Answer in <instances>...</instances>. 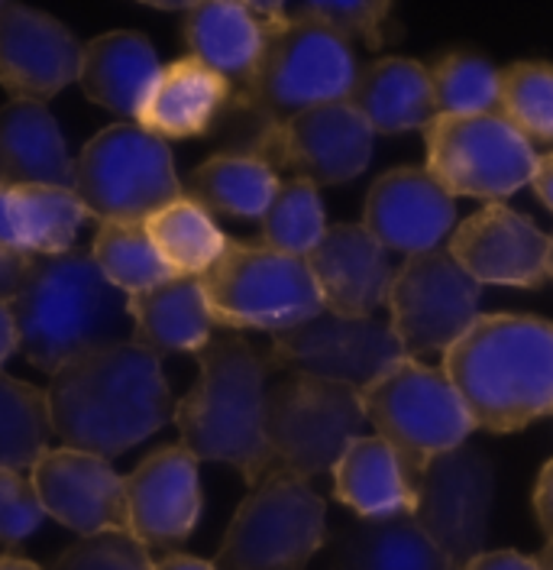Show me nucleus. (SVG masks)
Returning <instances> with one entry per match:
<instances>
[{
	"label": "nucleus",
	"mask_w": 553,
	"mask_h": 570,
	"mask_svg": "<svg viewBox=\"0 0 553 570\" xmlns=\"http://www.w3.org/2000/svg\"><path fill=\"white\" fill-rule=\"evenodd\" d=\"M52 434L71 451L120 458L175 419L159 356L127 341L62 366L49 383Z\"/></svg>",
	"instance_id": "nucleus-1"
},
{
	"label": "nucleus",
	"mask_w": 553,
	"mask_h": 570,
	"mask_svg": "<svg viewBox=\"0 0 553 570\" xmlns=\"http://www.w3.org/2000/svg\"><path fill=\"white\" fill-rule=\"evenodd\" d=\"M10 308L20 354L52 376L81 356L134 341L130 295L110 285L85 249L33 256Z\"/></svg>",
	"instance_id": "nucleus-2"
},
{
	"label": "nucleus",
	"mask_w": 553,
	"mask_h": 570,
	"mask_svg": "<svg viewBox=\"0 0 553 570\" xmlns=\"http://www.w3.org/2000/svg\"><path fill=\"white\" fill-rule=\"evenodd\" d=\"M453 390L473 425L508 434L553 415V321L534 315H480L444 354Z\"/></svg>",
	"instance_id": "nucleus-3"
},
{
	"label": "nucleus",
	"mask_w": 553,
	"mask_h": 570,
	"mask_svg": "<svg viewBox=\"0 0 553 570\" xmlns=\"http://www.w3.org/2000/svg\"><path fill=\"white\" fill-rule=\"evenodd\" d=\"M269 356L246 337H210L198 354V380L175 405L181 448L198 461H217L240 470L249 490L276 470L266 441Z\"/></svg>",
	"instance_id": "nucleus-4"
},
{
	"label": "nucleus",
	"mask_w": 553,
	"mask_h": 570,
	"mask_svg": "<svg viewBox=\"0 0 553 570\" xmlns=\"http://www.w3.org/2000/svg\"><path fill=\"white\" fill-rule=\"evenodd\" d=\"M356 78L359 66L346 39L282 10V20L269 30L259 66L230 98L224 117L234 124V130H240L237 137L246 146L253 137L276 130L312 107L346 101Z\"/></svg>",
	"instance_id": "nucleus-5"
},
{
	"label": "nucleus",
	"mask_w": 553,
	"mask_h": 570,
	"mask_svg": "<svg viewBox=\"0 0 553 570\" xmlns=\"http://www.w3.org/2000/svg\"><path fill=\"white\" fill-rule=\"evenodd\" d=\"M366 419L395 451L412 487L427 463L453 448H463L473 434V415L444 370L402 356L379 380L359 390Z\"/></svg>",
	"instance_id": "nucleus-6"
},
{
	"label": "nucleus",
	"mask_w": 553,
	"mask_h": 570,
	"mask_svg": "<svg viewBox=\"0 0 553 570\" xmlns=\"http://www.w3.org/2000/svg\"><path fill=\"white\" fill-rule=\"evenodd\" d=\"M327 541V502L312 480L276 466L234 512L217 558V570H308Z\"/></svg>",
	"instance_id": "nucleus-7"
},
{
	"label": "nucleus",
	"mask_w": 553,
	"mask_h": 570,
	"mask_svg": "<svg viewBox=\"0 0 553 570\" xmlns=\"http://www.w3.org/2000/svg\"><path fill=\"white\" fill-rule=\"evenodd\" d=\"M75 195L98 224H146L185 185L169 142L139 124H110L75 159Z\"/></svg>",
	"instance_id": "nucleus-8"
},
{
	"label": "nucleus",
	"mask_w": 553,
	"mask_h": 570,
	"mask_svg": "<svg viewBox=\"0 0 553 570\" xmlns=\"http://www.w3.org/2000/svg\"><path fill=\"white\" fill-rule=\"evenodd\" d=\"M198 283L214 324L227 331L282 334L324 312L308 259L285 256L266 244L230 240Z\"/></svg>",
	"instance_id": "nucleus-9"
},
{
	"label": "nucleus",
	"mask_w": 553,
	"mask_h": 570,
	"mask_svg": "<svg viewBox=\"0 0 553 570\" xmlns=\"http://www.w3.org/2000/svg\"><path fill=\"white\" fill-rule=\"evenodd\" d=\"M366 422L359 390L344 383L285 373L266 395V441L273 461L305 480L334 470L346 448L363 438Z\"/></svg>",
	"instance_id": "nucleus-10"
},
{
	"label": "nucleus",
	"mask_w": 553,
	"mask_h": 570,
	"mask_svg": "<svg viewBox=\"0 0 553 570\" xmlns=\"http://www.w3.org/2000/svg\"><path fill=\"white\" fill-rule=\"evenodd\" d=\"M427 173L450 198H483L502 205L537 169L534 142L515 130L502 114L437 117L424 130Z\"/></svg>",
	"instance_id": "nucleus-11"
},
{
	"label": "nucleus",
	"mask_w": 553,
	"mask_h": 570,
	"mask_svg": "<svg viewBox=\"0 0 553 570\" xmlns=\"http://www.w3.org/2000/svg\"><path fill=\"white\" fill-rule=\"evenodd\" d=\"M483 285L476 283L450 249L408 256L388 288V327L405 356L447 354L476 324Z\"/></svg>",
	"instance_id": "nucleus-12"
},
{
	"label": "nucleus",
	"mask_w": 553,
	"mask_h": 570,
	"mask_svg": "<svg viewBox=\"0 0 553 570\" xmlns=\"http://www.w3.org/2000/svg\"><path fill=\"white\" fill-rule=\"evenodd\" d=\"M495 502V466L480 448H453L434 458L415 483V519L453 570L485 551Z\"/></svg>",
	"instance_id": "nucleus-13"
},
{
	"label": "nucleus",
	"mask_w": 553,
	"mask_h": 570,
	"mask_svg": "<svg viewBox=\"0 0 553 570\" xmlns=\"http://www.w3.org/2000/svg\"><path fill=\"white\" fill-rule=\"evenodd\" d=\"M376 134L353 110L349 101L320 105L292 117L276 130H266L237 153H253L266 159L276 173L320 185H344L366 173L373 163Z\"/></svg>",
	"instance_id": "nucleus-14"
},
{
	"label": "nucleus",
	"mask_w": 553,
	"mask_h": 570,
	"mask_svg": "<svg viewBox=\"0 0 553 570\" xmlns=\"http://www.w3.org/2000/svg\"><path fill=\"white\" fill-rule=\"evenodd\" d=\"M269 366L282 373H305L317 380L366 390L405 351L388 324L376 318H346L334 312H317L305 324L276 334Z\"/></svg>",
	"instance_id": "nucleus-15"
},
{
	"label": "nucleus",
	"mask_w": 553,
	"mask_h": 570,
	"mask_svg": "<svg viewBox=\"0 0 553 570\" xmlns=\"http://www.w3.org/2000/svg\"><path fill=\"white\" fill-rule=\"evenodd\" d=\"M85 46L56 17L0 3V88L13 101L46 105L78 81Z\"/></svg>",
	"instance_id": "nucleus-16"
},
{
	"label": "nucleus",
	"mask_w": 553,
	"mask_h": 570,
	"mask_svg": "<svg viewBox=\"0 0 553 570\" xmlns=\"http://www.w3.org/2000/svg\"><path fill=\"white\" fill-rule=\"evenodd\" d=\"M198 458L181 444L152 451L127 476V532L152 551H172L188 541L201 519Z\"/></svg>",
	"instance_id": "nucleus-17"
},
{
	"label": "nucleus",
	"mask_w": 553,
	"mask_h": 570,
	"mask_svg": "<svg viewBox=\"0 0 553 570\" xmlns=\"http://www.w3.org/2000/svg\"><path fill=\"white\" fill-rule=\"evenodd\" d=\"M447 249L480 285L541 288L551 276V234L505 205H488L456 224Z\"/></svg>",
	"instance_id": "nucleus-18"
},
{
	"label": "nucleus",
	"mask_w": 553,
	"mask_h": 570,
	"mask_svg": "<svg viewBox=\"0 0 553 570\" xmlns=\"http://www.w3.org/2000/svg\"><path fill=\"white\" fill-rule=\"evenodd\" d=\"M39 502L49 519L69 532H127V480L105 458L49 448L30 470Z\"/></svg>",
	"instance_id": "nucleus-19"
},
{
	"label": "nucleus",
	"mask_w": 553,
	"mask_h": 570,
	"mask_svg": "<svg viewBox=\"0 0 553 570\" xmlns=\"http://www.w3.org/2000/svg\"><path fill=\"white\" fill-rule=\"evenodd\" d=\"M363 227L395 253H431L456 227V205L427 169L402 166L373 181L363 205Z\"/></svg>",
	"instance_id": "nucleus-20"
},
{
	"label": "nucleus",
	"mask_w": 553,
	"mask_h": 570,
	"mask_svg": "<svg viewBox=\"0 0 553 570\" xmlns=\"http://www.w3.org/2000/svg\"><path fill=\"white\" fill-rule=\"evenodd\" d=\"M320 305L346 318H373L388 302L395 266L363 224H334L308 256Z\"/></svg>",
	"instance_id": "nucleus-21"
},
{
	"label": "nucleus",
	"mask_w": 553,
	"mask_h": 570,
	"mask_svg": "<svg viewBox=\"0 0 553 570\" xmlns=\"http://www.w3.org/2000/svg\"><path fill=\"white\" fill-rule=\"evenodd\" d=\"M282 10L285 7L278 3L273 7L227 3V0L191 3L185 7V20H181L188 56L217 71L237 95L259 66L269 30L276 20H282Z\"/></svg>",
	"instance_id": "nucleus-22"
},
{
	"label": "nucleus",
	"mask_w": 553,
	"mask_h": 570,
	"mask_svg": "<svg viewBox=\"0 0 553 570\" xmlns=\"http://www.w3.org/2000/svg\"><path fill=\"white\" fill-rule=\"evenodd\" d=\"M234 88L198 59L185 56L159 71L137 124L159 140L205 137L227 114Z\"/></svg>",
	"instance_id": "nucleus-23"
},
{
	"label": "nucleus",
	"mask_w": 553,
	"mask_h": 570,
	"mask_svg": "<svg viewBox=\"0 0 553 570\" xmlns=\"http://www.w3.org/2000/svg\"><path fill=\"white\" fill-rule=\"evenodd\" d=\"M0 185L75 188V159L46 105L10 101L0 107Z\"/></svg>",
	"instance_id": "nucleus-24"
},
{
	"label": "nucleus",
	"mask_w": 553,
	"mask_h": 570,
	"mask_svg": "<svg viewBox=\"0 0 553 570\" xmlns=\"http://www.w3.org/2000/svg\"><path fill=\"white\" fill-rule=\"evenodd\" d=\"M159 71V56L146 36L105 33L85 46L78 85L98 107L124 117V124H137Z\"/></svg>",
	"instance_id": "nucleus-25"
},
{
	"label": "nucleus",
	"mask_w": 553,
	"mask_h": 570,
	"mask_svg": "<svg viewBox=\"0 0 553 570\" xmlns=\"http://www.w3.org/2000/svg\"><path fill=\"white\" fill-rule=\"evenodd\" d=\"M346 101L373 127V134H412L427 130L437 120L431 71L402 56H385L359 69Z\"/></svg>",
	"instance_id": "nucleus-26"
},
{
	"label": "nucleus",
	"mask_w": 553,
	"mask_h": 570,
	"mask_svg": "<svg viewBox=\"0 0 553 570\" xmlns=\"http://www.w3.org/2000/svg\"><path fill=\"white\" fill-rule=\"evenodd\" d=\"M134 344L162 354H201L214 337L208 298L198 279L172 276L169 283L130 295Z\"/></svg>",
	"instance_id": "nucleus-27"
},
{
	"label": "nucleus",
	"mask_w": 553,
	"mask_h": 570,
	"mask_svg": "<svg viewBox=\"0 0 553 570\" xmlns=\"http://www.w3.org/2000/svg\"><path fill=\"white\" fill-rule=\"evenodd\" d=\"M330 473L337 499L359 519H395L415 512V487L379 434L356 438Z\"/></svg>",
	"instance_id": "nucleus-28"
},
{
	"label": "nucleus",
	"mask_w": 553,
	"mask_h": 570,
	"mask_svg": "<svg viewBox=\"0 0 553 570\" xmlns=\"http://www.w3.org/2000/svg\"><path fill=\"white\" fill-rule=\"evenodd\" d=\"M334 570H453L412 515L353 519L334 538Z\"/></svg>",
	"instance_id": "nucleus-29"
},
{
	"label": "nucleus",
	"mask_w": 553,
	"mask_h": 570,
	"mask_svg": "<svg viewBox=\"0 0 553 570\" xmlns=\"http://www.w3.org/2000/svg\"><path fill=\"white\" fill-rule=\"evenodd\" d=\"M282 178L253 153H217L205 159L185 185V198L208 214H227L243 220H263L276 198Z\"/></svg>",
	"instance_id": "nucleus-30"
},
{
	"label": "nucleus",
	"mask_w": 553,
	"mask_h": 570,
	"mask_svg": "<svg viewBox=\"0 0 553 570\" xmlns=\"http://www.w3.org/2000/svg\"><path fill=\"white\" fill-rule=\"evenodd\" d=\"M85 220L88 212L75 188H7V249L13 253L30 259L69 253Z\"/></svg>",
	"instance_id": "nucleus-31"
},
{
	"label": "nucleus",
	"mask_w": 553,
	"mask_h": 570,
	"mask_svg": "<svg viewBox=\"0 0 553 570\" xmlns=\"http://www.w3.org/2000/svg\"><path fill=\"white\" fill-rule=\"evenodd\" d=\"M142 227L175 276H191V279H201L230 244L227 234L217 227L214 214L185 195L152 214Z\"/></svg>",
	"instance_id": "nucleus-32"
},
{
	"label": "nucleus",
	"mask_w": 553,
	"mask_h": 570,
	"mask_svg": "<svg viewBox=\"0 0 553 570\" xmlns=\"http://www.w3.org/2000/svg\"><path fill=\"white\" fill-rule=\"evenodd\" d=\"M49 395L0 373V470H33L49 451Z\"/></svg>",
	"instance_id": "nucleus-33"
},
{
	"label": "nucleus",
	"mask_w": 553,
	"mask_h": 570,
	"mask_svg": "<svg viewBox=\"0 0 553 570\" xmlns=\"http://www.w3.org/2000/svg\"><path fill=\"white\" fill-rule=\"evenodd\" d=\"M91 256L110 285H117L124 295L149 292L175 276L142 224H98Z\"/></svg>",
	"instance_id": "nucleus-34"
},
{
	"label": "nucleus",
	"mask_w": 553,
	"mask_h": 570,
	"mask_svg": "<svg viewBox=\"0 0 553 570\" xmlns=\"http://www.w3.org/2000/svg\"><path fill=\"white\" fill-rule=\"evenodd\" d=\"M427 71H431L437 117L498 114L502 71L480 52H447Z\"/></svg>",
	"instance_id": "nucleus-35"
},
{
	"label": "nucleus",
	"mask_w": 553,
	"mask_h": 570,
	"mask_svg": "<svg viewBox=\"0 0 553 570\" xmlns=\"http://www.w3.org/2000/svg\"><path fill=\"white\" fill-rule=\"evenodd\" d=\"M259 224H263V244L266 247L278 249L285 256L308 259L312 249L320 244V237L327 234L320 191L312 181H302V178L282 181L269 212L263 214Z\"/></svg>",
	"instance_id": "nucleus-36"
},
{
	"label": "nucleus",
	"mask_w": 553,
	"mask_h": 570,
	"mask_svg": "<svg viewBox=\"0 0 553 570\" xmlns=\"http://www.w3.org/2000/svg\"><path fill=\"white\" fill-rule=\"evenodd\" d=\"M498 114L531 142H553L551 62H515L502 71Z\"/></svg>",
	"instance_id": "nucleus-37"
},
{
	"label": "nucleus",
	"mask_w": 553,
	"mask_h": 570,
	"mask_svg": "<svg viewBox=\"0 0 553 570\" xmlns=\"http://www.w3.org/2000/svg\"><path fill=\"white\" fill-rule=\"evenodd\" d=\"M288 17L327 27L340 39H363L369 49H382L392 39V3L382 0H340V3H302L285 7Z\"/></svg>",
	"instance_id": "nucleus-38"
},
{
	"label": "nucleus",
	"mask_w": 553,
	"mask_h": 570,
	"mask_svg": "<svg viewBox=\"0 0 553 570\" xmlns=\"http://www.w3.org/2000/svg\"><path fill=\"white\" fill-rule=\"evenodd\" d=\"M152 554L130 532H101L78 538L59 554L52 570H152Z\"/></svg>",
	"instance_id": "nucleus-39"
},
{
	"label": "nucleus",
	"mask_w": 553,
	"mask_h": 570,
	"mask_svg": "<svg viewBox=\"0 0 553 570\" xmlns=\"http://www.w3.org/2000/svg\"><path fill=\"white\" fill-rule=\"evenodd\" d=\"M46 509L39 502L33 476L27 470H0V544L13 548L42 525Z\"/></svg>",
	"instance_id": "nucleus-40"
},
{
	"label": "nucleus",
	"mask_w": 553,
	"mask_h": 570,
	"mask_svg": "<svg viewBox=\"0 0 553 570\" xmlns=\"http://www.w3.org/2000/svg\"><path fill=\"white\" fill-rule=\"evenodd\" d=\"M534 515L541 522V529L547 534V541L553 538V461H547L537 473L534 483Z\"/></svg>",
	"instance_id": "nucleus-41"
},
{
	"label": "nucleus",
	"mask_w": 553,
	"mask_h": 570,
	"mask_svg": "<svg viewBox=\"0 0 553 570\" xmlns=\"http://www.w3.org/2000/svg\"><path fill=\"white\" fill-rule=\"evenodd\" d=\"M27 266H30V256L0 247V302H13L17 288L23 283Z\"/></svg>",
	"instance_id": "nucleus-42"
},
{
	"label": "nucleus",
	"mask_w": 553,
	"mask_h": 570,
	"mask_svg": "<svg viewBox=\"0 0 553 570\" xmlns=\"http://www.w3.org/2000/svg\"><path fill=\"white\" fill-rule=\"evenodd\" d=\"M466 570H541L534 558L519 551H483L476 561H470Z\"/></svg>",
	"instance_id": "nucleus-43"
},
{
	"label": "nucleus",
	"mask_w": 553,
	"mask_h": 570,
	"mask_svg": "<svg viewBox=\"0 0 553 570\" xmlns=\"http://www.w3.org/2000/svg\"><path fill=\"white\" fill-rule=\"evenodd\" d=\"M531 188L541 198V205L547 212H553V149L537 156V169H534V178H531Z\"/></svg>",
	"instance_id": "nucleus-44"
},
{
	"label": "nucleus",
	"mask_w": 553,
	"mask_h": 570,
	"mask_svg": "<svg viewBox=\"0 0 553 570\" xmlns=\"http://www.w3.org/2000/svg\"><path fill=\"white\" fill-rule=\"evenodd\" d=\"M17 351H20V337H17L13 308H10V302H0V366L17 354Z\"/></svg>",
	"instance_id": "nucleus-45"
},
{
	"label": "nucleus",
	"mask_w": 553,
	"mask_h": 570,
	"mask_svg": "<svg viewBox=\"0 0 553 570\" xmlns=\"http://www.w3.org/2000/svg\"><path fill=\"white\" fill-rule=\"evenodd\" d=\"M152 570H217L210 561L191 558V554H166L162 561H156Z\"/></svg>",
	"instance_id": "nucleus-46"
},
{
	"label": "nucleus",
	"mask_w": 553,
	"mask_h": 570,
	"mask_svg": "<svg viewBox=\"0 0 553 570\" xmlns=\"http://www.w3.org/2000/svg\"><path fill=\"white\" fill-rule=\"evenodd\" d=\"M0 570H42L33 561L20 558V554H0Z\"/></svg>",
	"instance_id": "nucleus-47"
},
{
	"label": "nucleus",
	"mask_w": 553,
	"mask_h": 570,
	"mask_svg": "<svg viewBox=\"0 0 553 570\" xmlns=\"http://www.w3.org/2000/svg\"><path fill=\"white\" fill-rule=\"evenodd\" d=\"M534 561H537V568L541 570H553V538L547 541V544H544V551H541Z\"/></svg>",
	"instance_id": "nucleus-48"
},
{
	"label": "nucleus",
	"mask_w": 553,
	"mask_h": 570,
	"mask_svg": "<svg viewBox=\"0 0 553 570\" xmlns=\"http://www.w3.org/2000/svg\"><path fill=\"white\" fill-rule=\"evenodd\" d=\"M547 269H551V279H553V234H551V259H547Z\"/></svg>",
	"instance_id": "nucleus-49"
}]
</instances>
